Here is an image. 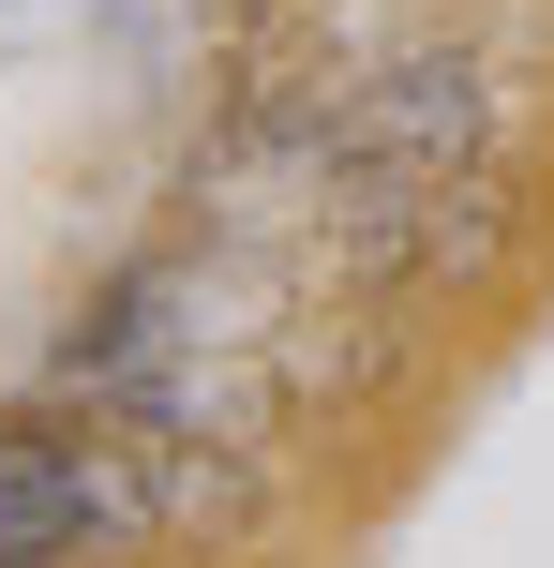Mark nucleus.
Here are the masks:
<instances>
[{"mask_svg":"<svg viewBox=\"0 0 554 568\" xmlns=\"http://www.w3.org/2000/svg\"><path fill=\"white\" fill-rule=\"evenodd\" d=\"M150 464L120 449V419H16L0 434V554H120L150 539Z\"/></svg>","mask_w":554,"mask_h":568,"instance_id":"f257e3e1","label":"nucleus"},{"mask_svg":"<svg viewBox=\"0 0 554 568\" xmlns=\"http://www.w3.org/2000/svg\"><path fill=\"white\" fill-rule=\"evenodd\" d=\"M0 568H105V554H0Z\"/></svg>","mask_w":554,"mask_h":568,"instance_id":"f03ea898","label":"nucleus"}]
</instances>
